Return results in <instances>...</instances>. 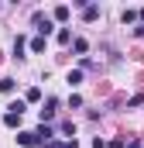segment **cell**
Instances as JSON below:
<instances>
[{"mask_svg": "<svg viewBox=\"0 0 144 148\" xmlns=\"http://www.w3.org/2000/svg\"><path fill=\"white\" fill-rule=\"evenodd\" d=\"M35 24H38V31H41V38H45V35H52V31H55V24H52V21H48V17L41 14V10H35Z\"/></svg>", "mask_w": 144, "mask_h": 148, "instance_id": "1", "label": "cell"}, {"mask_svg": "<svg viewBox=\"0 0 144 148\" xmlns=\"http://www.w3.org/2000/svg\"><path fill=\"white\" fill-rule=\"evenodd\" d=\"M55 107H58V100H55V97H48V100H45V107H41V124L55 117Z\"/></svg>", "mask_w": 144, "mask_h": 148, "instance_id": "2", "label": "cell"}, {"mask_svg": "<svg viewBox=\"0 0 144 148\" xmlns=\"http://www.w3.org/2000/svg\"><path fill=\"white\" fill-rule=\"evenodd\" d=\"M17 145L21 148H35V145H41V141L35 138V131H21V134H17Z\"/></svg>", "mask_w": 144, "mask_h": 148, "instance_id": "3", "label": "cell"}, {"mask_svg": "<svg viewBox=\"0 0 144 148\" xmlns=\"http://www.w3.org/2000/svg\"><path fill=\"white\" fill-rule=\"evenodd\" d=\"M82 17H86V21H96V17H100V7H96V3H86V7H82Z\"/></svg>", "mask_w": 144, "mask_h": 148, "instance_id": "4", "label": "cell"}, {"mask_svg": "<svg viewBox=\"0 0 144 148\" xmlns=\"http://www.w3.org/2000/svg\"><path fill=\"white\" fill-rule=\"evenodd\" d=\"M3 124H7V127H21V114H3Z\"/></svg>", "mask_w": 144, "mask_h": 148, "instance_id": "5", "label": "cell"}, {"mask_svg": "<svg viewBox=\"0 0 144 148\" xmlns=\"http://www.w3.org/2000/svg\"><path fill=\"white\" fill-rule=\"evenodd\" d=\"M38 100H41V90H38V86H31V90L24 93V103H38Z\"/></svg>", "mask_w": 144, "mask_h": 148, "instance_id": "6", "label": "cell"}, {"mask_svg": "<svg viewBox=\"0 0 144 148\" xmlns=\"http://www.w3.org/2000/svg\"><path fill=\"white\" fill-rule=\"evenodd\" d=\"M72 48H75L79 55H86V52H89V41H86V38H75V41H72Z\"/></svg>", "mask_w": 144, "mask_h": 148, "instance_id": "7", "label": "cell"}, {"mask_svg": "<svg viewBox=\"0 0 144 148\" xmlns=\"http://www.w3.org/2000/svg\"><path fill=\"white\" fill-rule=\"evenodd\" d=\"M24 48H28V45H24V38L17 35V41H14V59H24Z\"/></svg>", "mask_w": 144, "mask_h": 148, "instance_id": "8", "label": "cell"}, {"mask_svg": "<svg viewBox=\"0 0 144 148\" xmlns=\"http://www.w3.org/2000/svg\"><path fill=\"white\" fill-rule=\"evenodd\" d=\"M69 14H72V10L65 7V3H62V7H55V21H69Z\"/></svg>", "mask_w": 144, "mask_h": 148, "instance_id": "9", "label": "cell"}, {"mask_svg": "<svg viewBox=\"0 0 144 148\" xmlns=\"http://www.w3.org/2000/svg\"><path fill=\"white\" fill-rule=\"evenodd\" d=\"M31 52H45V38H41V35L31 38Z\"/></svg>", "mask_w": 144, "mask_h": 148, "instance_id": "10", "label": "cell"}, {"mask_svg": "<svg viewBox=\"0 0 144 148\" xmlns=\"http://www.w3.org/2000/svg\"><path fill=\"white\" fill-rule=\"evenodd\" d=\"M69 83H72V86H79V83H82V69H72V73H69Z\"/></svg>", "mask_w": 144, "mask_h": 148, "instance_id": "11", "label": "cell"}, {"mask_svg": "<svg viewBox=\"0 0 144 148\" xmlns=\"http://www.w3.org/2000/svg\"><path fill=\"white\" fill-rule=\"evenodd\" d=\"M0 93H14V79H0Z\"/></svg>", "mask_w": 144, "mask_h": 148, "instance_id": "12", "label": "cell"}, {"mask_svg": "<svg viewBox=\"0 0 144 148\" xmlns=\"http://www.w3.org/2000/svg\"><path fill=\"white\" fill-rule=\"evenodd\" d=\"M137 21V10H124V24H134Z\"/></svg>", "mask_w": 144, "mask_h": 148, "instance_id": "13", "label": "cell"}, {"mask_svg": "<svg viewBox=\"0 0 144 148\" xmlns=\"http://www.w3.org/2000/svg\"><path fill=\"white\" fill-rule=\"evenodd\" d=\"M10 114H24V100H14L10 103Z\"/></svg>", "mask_w": 144, "mask_h": 148, "instance_id": "14", "label": "cell"}, {"mask_svg": "<svg viewBox=\"0 0 144 148\" xmlns=\"http://www.w3.org/2000/svg\"><path fill=\"white\" fill-rule=\"evenodd\" d=\"M41 148H69V141H48V145H41Z\"/></svg>", "mask_w": 144, "mask_h": 148, "instance_id": "15", "label": "cell"}, {"mask_svg": "<svg viewBox=\"0 0 144 148\" xmlns=\"http://www.w3.org/2000/svg\"><path fill=\"white\" fill-rule=\"evenodd\" d=\"M107 148H124V141H120V138H113V141H110Z\"/></svg>", "mask_w": 144, "mask_h": 148, "instance_id": "16", "label": "cell"}, {"mask_svg": "<svg viewBox=\"0 0 144 148\" xmlns=\"http://www.w3.org/2000/svg\"><path fill=\"white\" fill-rule=\"evenodd\" d=\"M127 148H141V141H130V145H127Z\"/></svg>", "mask_w": 144, "mask_h": 148, "instance_id": "17", "label": "cell"}, {"mask_svg": "<svg viewBox=\"0 0 144 148\" xmlns=\"http://www.w3.org/2000/svg\"><path fill=\"white\" fill-rule=\"evenodd\" d=\"M137 35H144V28H137Z\"/></svg>", "mask_w": 144, "mask_h": 148, "instance_id": "18", "label": "cell"}]
</instances>
